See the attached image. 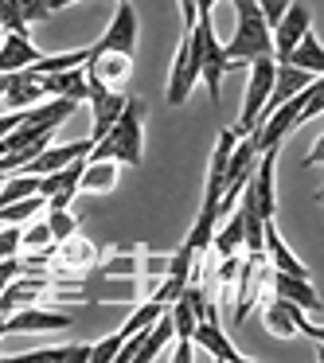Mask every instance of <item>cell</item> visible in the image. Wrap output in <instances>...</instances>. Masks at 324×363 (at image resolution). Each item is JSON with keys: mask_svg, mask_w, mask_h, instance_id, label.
I'll return each instance as SVG.
<instances>
[{"mask_svg": "<svg viewBox=\"0 0 324 363\" xmlns=\"http://www.w3.org/2000/svg\"><path fill=\"white\" fill-rule=\"evenodd\" d=\"M141 152H145V102L141 98H129L125 110L118 113V121L90 145L86 160H118V164L137 168L145 160Z\"/></svg>", "mask_w": 324, "mask_h": 363, "instance_id": "cell-1", "label": "cell"}, {"mask_svg": "<svg viewBox=\"0 0 324 363\" xmlns=\"http://www.w3.org/2000/svg\"><path fill=\"white\" fill-rule=\"evenodd\" d=\"M235 4V35L230 43H223V55H227V67L238 71V67L254 63V59H274V40H269V24L262 20L258 4L254 0H230Z\"/></svg>", "mask_w": 324, "mask_h": 363, "instance_id": "cell-2", "label": "cell"}, {"mask_svg": "<svg viewBox=\"0 0 324 363\" xmlns=\"http://www.w3.org/2000/svg\"><path fill=\"white\" fill-rule=\"evenodd\" d=\"M188 35H191V48H196V63H199V79L207 86V98H211V106H219V86L230 67H227V55H223V43L215 40V24L211 20H196V28H188Z\"/></svg>", "mask_w": 324, "mask_h": 363, "instance_id": "cell-3", "label": "cell"}, {"mask_svg": "<svg viewBox=\"0 0 324 363\" xmlns=\"http://www.w3.org/2000/svg\"><path fill=\"white\" fill-rule=\"evenodd\" d=\"M250 67V79H246V98H242V113H238V125H235V137H246L258 121V110L266 106L269 98V86H274V59H254Z\"/></svg>", "mask_w": 324, "mask_h": 363, "instance_id": "cell-4", "label": "cell"}, {"mask_svg": "<svg viewBox=\"0 0 324 363\" xmlns=\"http://www.w3.org/2000/svg\"><path fill=\"white\" fill-rule=\"evenodd\" d=\"M71 320H74L71 313H59V308H48L35 301V305L12 308V316H4V336H12V332H59V328H71Z\"/></svg>", "mask_w": 324, "mask_h": 363, "instance_id": "cell-5", "label": "cell"}, {"mask_svg": "<svg viewBox=\"0 0 324 363\" xmlns=\"http://www.w3.org/2000/svg\"><path fill=\"white\" fill-rule=\"evenodd\" d=\"M86 102H90V118H94V125H90V141H98V137L118 121V113L125 110L129 94L125 90H110V86H102V82L86 79Z\"/></svg>", "mask_w": 324, "mask_h": 363, "instance_id": "cell-6", "label": "cell"}, {"mask_svg": "<svg viewBox=\"0 0 324 363\" xmlns=\"http://www.w3.org/2000/svg\"><path fill=\"white\" fill-rule=\"evenodd\" d=\"M82 71H86V79L102 82L110 90H125L129 79H133V55H121V51H90Z\"/></svg>", "mask_w": 324, "mask_h": 363, "instance_id": "cell-7", "label": "cell"}, {"mask_svg": "<svg viewBox=\"0 0 324 363\" xmlns=\"http://www.w3.org/2000/svg\"><path fill=\"white\" fill-rule=\"evenodd\" d=\"M199 82V63H196V48H191V35L184 32L180 48H176L172 71H168V106H184L188 94Z\"/></svg>", "mask_w": 324, "mask_h": 363, "instance_id": "cell-8", "label": "cell"}, {"mask_svg": "<svg viewBox=\"0 0 324 363\" xmlns=\"http://www.w3.org/2000/svg\"><path fill=\"white\" fill-rule=\"evenodd\" d=\"M90 51H121V55H137V12H133V0L118 4V12H113L106 35Z\"/></svg>", "mask_w": 324, "mask_h": 363, "instance_id": "cell-9", "label": "cell"}, {"mask_svg": "<svg viewBox=\"0 0 324 363\" xmlns=\"http://www.w3.org/2000/svg\"><path fill=\"white\" fill-rule=\"evenodd\" d=\"M308 28H313L308 9H305V4H289V9H285V16L269 28V40H274V63H285V55L297 48V40L308 32Z\"/></svg>", "mask_w": 324, "mask_h": 363, "instance_id": "cell-10", "label": "cell"}, {"mask_svg": "<svg viewBox=\"0 0 324 363\" xmlns=\"http://www.w3.org/2000/svg\"><path fill=\"white\" fill-rule=\"evenodd\" d=\"M266 285H269L274 297L301 305L308 316L320 313V297H316V289H313V277H293V274H281V269H266Z\"/></svg>", "mask_w": 324, "mask_h": 363, "instance_id": "cell-11", "label": "cell"}, {"mask_svg": "<svg viewBox=\"0 0 324 363\" xmlns=\"http://www.w3.org/2000/svg\"><path fill=\"white\" fill-rule=\"evenodd\" d=\"M51 258H55V269H59V274H82V269L98 266V246L74 230L71 238H63V242L51 246Z\"/></svg>", "mask_w": 324, "mask_h": 363, "instance_id": "cell-12", "label": "cell"}, {"mask_svg": "<svg viewBox=\"0 0 324 363\" xmlns=\"http://www.w3.org/2000/svg\"><path fill=\"white\" fill-rule=\"evenodd\" d=\"M43 59V51L35 48L28 35H16V32H4L0 35V74H12V71H28Z\"/></svg>", "mask_w": 324, "mask_h": 363, "instance_id": "cell-13", "label": "cell"}, {"mask_svg": "<svg viewBox=\"0 0 324 363\" xmlns=\"http://www.w3.org/2000/svg\"><path fill=\"white\" fill-rule=\"evenodd\" d=\"M191 344H199L207 355H211V359H223V363H246V355L227 340V332L219 328V320H199L196 328H191Z\"/></svg>", "mask_w": 324, "mask_h": 363, "instance_id": "cell-14", "label": "cell"}, {"mask_svg": "<svg viewBox=\"0 0 324 363\" xmlns=\"http://www.w3.org/2000/svg\"><path fill=\"white\" fill-rule=\"evenodd\" d=\"M262 242H266V262H269V269H281V274H293V277H313V274H308V266L289 250V246H285V238L277 235L274 219H266V227H262Z\"/></svg>", "mask_w": 324, "mask_h": 363, "instance_id": "cell-15", "label": "cell"}, {"mask_svg": "<svg viewBox=\"0 0 324 363\" xmlns=\"http://www.w3.org/2000/svg\"><path fill=\"white\" fill-rule=\"evenodd\" d=\"M235 129H223L219 141H215V152H211V164H207V188H203V203L219 207L223 199V180H227V157L235 149Z\"/></svg>", "mask_w": 324, "mask_h": 363, "instance_id": "cell-16", "label": "cell"}, {"mask_svg": "<svg viewBox=\"0 0 324 363\" xmlns=\"http://www.w3.org/2000/svg\"><path fill=\"white\" fill-rule=\"evenodd\" d=\"M0 102H4V110H32V106L48 102V94H43L40 79H35L32 71H12L9 90L0 94Z\"/></svg>", "mask_w": 324, "mask_h": 363, "instance_id": "cell-17", "label": "cell"}, {"mask_svg": "<svg viewBox=\"0 0 324 363\" xmlns=\"http://www.w3.org/2000/svg\"><path fill=\"white\" fill-rule=\"evenodd\" d=\"M48 98H74V102H86V71L71 67V71H55V74H35Z\"/></svg>", "mask_w": 324, "mask_h": 363, "instance_id": "cell-18", "label": "cell"}, {"mask_svg": "<svg viewBox=\"0 0 324 363\" xmlns=\"http://www.w3.org/2000/svg\"><path fill=\"white\" fill-rule=\"evenodd\" d=\"M118 176H121L118 160H86V168H82V176H79V191L106 196V191L118 188Z\"/></svg>", "mask_w": 324, "mask_h": 363, "instance_id": "cell-19", "label": "cell"}, {"mask_svg": "<svg viewBox=\"0 0 324 363\" xmlns=\"http://www.w3.org/2000/svg\"><path fill=\"white\" fill-rule=\"evenodd\" d=\"M293 308H301V305H293V301H281V297H269V301H266V308H262V324H266L269 336H277V340H293V336H297Z\"/></svg>", "mask_w": 324, "mask_h": 363, "instance_id": "cell-20", "label": "cell"}, {"mask_svg": "<svg viewBox=\"0 0 324 363\" xmlns=\"http://www.w3.org/2000/svg\"><path fill=\"white\" fill-rule=\"evenodd\" d=\"M285 63L297 67V71H308V74H324V48H320V40H316L313 28L297 40V48L285 55Z\"/></svg>", "mask_w": 324, "mask_h": 363, "instance_id": "cell-21", "label": "cell"}, {"mask_svg": "<svg viewBox=\"0 0 324 363\" xmlns=\"http://www.w3.org/2000/svg\"><path fill=\"white\" fill-rule=\"evenodd\" d=\"M16 359H43V363H90V344H63V347H40L24 352Z\"/></svg>", "mask_w": 324, "mask_h": 363, "instance_id": "cell-22", "label": "cell"}, {"mask_svg": "<svg viewBox=\"0 0 324 363\" xmlns=\"http://www.w3.org/2000/svg\"><path fill=\"white\" fill-rule=\"evenodd\" d=\"M55 246V238H51V227L48 219H28L24 227H20V250H51Z\"/></svg>", "mask_w": 324, "mask_h": 363, "instance_id": "cell-23", "label": "cell"}, {"mask_svg": "<svg viewBox=\"0 0 324 363\" xmlns=\"http://www.w3.org/2000/svg\"><path fill=\"white\" fill-rule=\"evenodd\" d=\"M43 207H48L43 196H28V199H16V203H4L0 207V223H16V227H24V223L35 219Z\"/></svg>", "mask_w": 324, "mask_h": 363, "instance_id": "cell-24", "label": "cell"}, {"mask_svg": "<svg viewBox=\"0 0 324 363\" xmlns=\"http://www.w3.org/2000/svg\"><path fill=\"white\" fill-rule=\"evenodd\" d=\"M164 308H168V305H160L157 297H149V301H145V305H137V313H133V316H129V320H125V324H121V328H118V332H121V340H129V336H133V332H141L145 324H152V320H157L160 313H164Z\"/></svg>", "mask_w": 324, "mask_h": 363, "instance_id": "cell-25", "label": "cell"}, {"mask_svg": "<svg viewBox=\"0 0 324 363\" xmlns=\"http://www.w3.org/2000/svg\"><path fill=\"white\" fill-rule=\"evenodd\" d=\"M43 219H48L51 238H55V242H63V238H71L74 230H79V219L71 215V207H59V211H43Z\"/></svg>", "mask_w": 324, "mask_h": 363, "instance_id": "cell-26", "label": "cell"}, {"mask_svg": "<svg viewBox=\"0 0 324 363\" xmlns=\"http://www.w3.org/2000/svg\"><path fill=\"white\" fill-rule=\"evenodd\" d=\"M121 344H125V340H121V332H113V336L90 344V363H113V355H118Z\"/></svg>", "mask_w": 324, "mask_h": 363, "instance_id": "cell-27", "label": "cell"}, {"mask_svg": "<svg viewBox=\"0 0 324 363\" xmlns=\"http://www.w3.org/2000/svg\"><path fill=\"white\" fill-rule=\"evenodd\" d=\"M16 9H20V20H24L28 28L51 16V4H48V0H16Z\"/></svg>", "mask_w": 324, "mask_h": 363, "instance_id": "cell-28", "label": "cell"}, {"mask_svg": "<svg viewBox=\"0 0 324 363\" xmlns=\"http://www.w3.org/2000/svg\"><path fill=\"white\" fill-rule=\"evenodd\" d=\"M16 254H20V227L0 223V258H16Z\"/></svg>", "mask_w": 324, "mask_h": 363, "instance_id": "cell-29", "label": "cell"}, {"mask_svg": "<svg viewBox=\"0 0 324 363\" xmlns=\"http://www.w3.org/2000/svg\"><path fill=\"white\" fill-rule=\"evenodd\" d=\"M254 4H258V12H262V20H266L269 28L277 24V20L285 16V9H289L293 0H254Z\"/></svg>", "mask_w": 324, "mask_h": 363, "instance_id": "cell-30", "label": "cell"}, {"mask_svg": "<svg viewBox=\"0 0 324 363\" xmlns=\"http://www.w3.org/2000/svg\"><path fill=\"white\" fill-rule=\"evenodd\" d=\"M137 269H141V262H137L133 254H129V258L121 254V258H110V262H106L102 274H137Z\"/></svg>", "mask_w": 324, "mask_h": 363, "instance_id": "cell-31", "label": "cell"}, {"mask_svg": "<svg viewBox=\"0 0 324 363\" xmlns=\"http://www.w3.org/2000/svg\"><path fill=\"white\" fill-rule=\"evenodd\" d=\"M180 20H184V32H188V28H196V0H180Z\"/></svg>", "mask_w": 324, "mask_h": 363, "instance_id": "cell-32", "label": "cell"}, {"mask_svg": "<svg viewBox=\"0 0 324 363\" xmlns=\"http://www.w3.org/2000/svg\"><path fill=\"white\" fill-rule=\"evenodd\" d=\"M320 152H324V137H316L313 141V149H308V157H305V164L313 168V164H320Z\"/></svg>", "mask_w": 324, "mask_h": 363, "instance_id": "cell-33", "label": "cell"}, {"mask_svg": "<svg viewBox=\"0 0 324 363\" xmlns=\"http://www.w3.org/2000/svg\"><path fill=\"white\" fill-rule=\"evenodd\" d=\"M215 4H219V0H196V16H199V20H211Z\"/></svg>", "mask_w": 324, "mask_h": 363, "instance_id": "cell-34", "label": "cell"}, {"mask_svg": "<svg viewBox=\"0 0 324 363\" xmlns=\"http://www.w3.org/2000/svg\"><path fill=\"white\" fill-rule=\"evenodd\" d=\"M51 4V12H59V9H71V4H79V0H48Z\"/></svg>", "mask_w": 324, "mask_h": 363, "instance_id": "cell-35", "label": "cell"}, {"mask_svg": "<svg viewBox=\"0 0 324 363\" xmlns=\"http://www.w3.org/2000/svg\"><path fill=\"white\" fill-rule=\"evenodd\" d=\"M0 340H4V316H0Z\"/></svg>", "mask_w": 324, "mask_h": 363, "instance_id": "cell-36", "label": "cell"}, {"mask_svg": "<svg viewBox=\"0 0 324 363\" xmlns=\"http://www.w3.org/2000/svg\"><path fill=\"white\" fill-rule=\"evenodd\" d=\"M118 4H125V0H118Z\"/></svg>", "mask_w": 324, "mask_h": 363, "instance_id": "cell-37", "label": "cell"}, {"mask_svg": "<svg viewBox=\"0 0 324 363\" xmlns=\"http://www.w3.org/2000/svg\"><path fill=\"white\" fill-rule=\"evenodd\" d=\"M0 35H4V32H0Z\"/></svg>", "mask_w": 324, "mask_h": 363, "instance_id": "cell-38", "label": "cell"}]
</instances>
